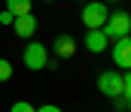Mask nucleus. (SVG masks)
Here are the masks:
<instances>
[{"mask_svg":"<svg viewBox=\"0 0 131 112\" xmlns=\"http://www.w3.org/2000/svg\"><path fill=\"white\" fill-rule=\"evenodd\" d=\"M101 30L107 34V39H110V42H113V39H119V37H128V34H131V15L125 12V9H116V12H110Z\"/></svg>","mask_w":131,"mask_h":112,"instance_id":"1","label":"nucleus"},{"mask_svg":"<svg viewBox=\"0 0 131 112\" xmlns=\"http://www.w3.org/2000/svg\"><path fill=\"white\" fill-rule=\"evenodd\" d=\"M107 15H110V9H107L104 0H85V6H82V24L89 30L92 27H104Z\"/></svg>","mask_w":131,"mask_h":112,"instance_id":"2","label":"nucleus"},{"mask_svg":"<svg viewBox=\"0 0 131 112\" xmlns=\"http://www.w3.org/2000/svg\"><path fill=\"white\" fill-rule=\"evenodd\" d=\"M21 61H25V67H28V70H43V67H46V61H49V49H46L43 42H28V45H25Z\"/></svg>","mask_w":131,"mask_h":112,"instance_id":"3","label":"nucleus"},{"mask_svg":"<svg viewBox=\"0 0 131 112\" xmlns=\"http://www.w3.org/2000/svg\"><path fill=\"white\" fill-rule=\"evenodd\" d=\"M98 91L107 94V97L122 94V73L119 70H104V73H98Z\"/></svg>","mask_w":131,"mask_h":112,"instance_id":"4","label":"nucleus"},{"mask_svg":"<svg viewBox=\"0 0 131 112\" xmlns=\"http://www.w3.org/2000/svg\"><path fill=\"white\" fill-rule=\"evenodd\" d=\"M113 64L119 70H131V34L113 39Z\"/></svg>","mask_w":131,"mask_h":112,"instance_id":"5","label":"nucleus"},{"mask_svg":"<svg viewBox=\"0 0 131 112\" xmlns=\"http://www.w3.org/2000/svg\"><path fill=\"white\" fill-rule=\"evenodd\" d=\"M85 49H89L92 55H101V52H107V49H110V39H107V34H104L101 27H92V30L85 34Z\"/></svg>","mask_w":131,"mask_h":112,"instance_id":"6","label":"nucleus"},{"mask_svg":"<svg viewBox=\"0 0 131 112\" xmlns=\"http://www.w3.org/2000/svg\"><path fill=\"white\" fill-rule=\"evenodd\" d=\"M12 30H15L21 39L34 37V30H37V18H34L31 12H25V15H15V21H12Z\"/></svg>","mask_w":131,"mask_h":112,"instance_id":"7","label":"nucleus"},{"mask_svg":"<svg viewBox=\"0 0 131 112\" xmlns=\"http://www.w3.org/2000/svg\"><path fill=\"white\" fill-rule=\"evenodd\" d=\"M52 49H55L58 58H73L76 55V39L70 37V34H58L55 42H52Z\"/></svg>","mask_w":131,"mask_h":112,"instance_id":"8","label":"nucleus"},{"mask_svg":"<svg viewBox=\"0 0 131 112\" xmlns=\"http://www.w3.org/2000/svg\"><path fill=\"white\" fill-rule=\"evenodd\" d=\"M6 9L12 15H25V12H31V0H6Z\"/></svg>","mask_w":131,"mask_h":112,"instance_id":"9","label":"nucleus"},{"mask_svg":"<svg viewBox=\"0 0 131 112\" xmlns=\"http://www.w3.org/2000/svg\"><path fill=\"white\" fill-rule=\"evenodd\" d=\"M12 79V64L6 58H0V82H9Z\"/></svg>","mask_w":131,"mask_h":112,"instance_id":"10","label":"nucleus"},{"mask_svg":"<svg viewBox=\"0 0 131 112\" xmlns=\"http://www.w3.org/2000/svg\"><path fill=\"white\" fill-rule=\"evenodd\" d=\"M9 112H37V109H34L31 103H25V100H18V103H12V109H9Z\"/></svg>","mask_w":131,"mask_h":112,"instance_id":"11","label":"nucleus"},{"mask_svg":"<svg viewBox=\"0 0 131 112\" xmlns=\"http://www.w3.org/2000/svg\"><path fill=\"white\" fill-rule=\"evenodd\" d=\"M12 21H15V15L9 9H0V24H12Z\"/></svg>","mask_w":131,"mask_h":112,"instance_id":"12","label":"nucleus"},{"mask_svg":"<svg viewBox=\"0 0 131 112\" xmlns=\"http://www.w3.org/2000/svg\"><path fill=\"white\" fill-rule=\"evenodd\" d=\"M37 112H61V106H52V103H46V106H37Z\"/></svg>","mask_w":131,"mask_h":112,"instance_id":"13","label":"nucleus"},{"mask_svg":"<svg viewBox=\"0 0 131 112\" xmlns=\"http://www.w3.org/2000/svg\"><path fill=\"white\" fill-rule=\"evenodd\" d=\"M125 109H128V112H131V97H128V100H125Z\"/></svg>","mask_w":131,"mask_h":112,"instance_id":"14","label":"nucleus"},{"mask_svg":"<svg viewBox=\"0 0 131 112\" xmlns=\"http://www.w3.org/2000/svg\"><path fill=\"white\" fill-rule=\"evenodd\" d=\"M104 3H116V0H104Z\"/></svg>","mask_w":131,"mask_h":112,"instance_id":"15","label":"nucleus"},{"mask_svg":"<svg viewBox=\"0 0 131 112\" xmlns=\"http://www.w3.org/2000/svg\"><path fill=\"white\" fill-rule=\"evenodd\" d=\"M76 3H85V0H76Z\"/></svg>","mask_w":131,"mask_h":112,"instance_id":"16","label":"nucleus"},{"mask_svg":"<svg viewBox=\"0 0 131 112\" xmlns=\"http://www.w3.org/2000/svg\"><path fill=\"white\" fill-rule=\"evenodd\" d=\"M46 3H49V0H46Z\"/></svg>","mask_w":131,"mask_h":112,"instance_id":"17","label":"nucleus"}]
</instances>
